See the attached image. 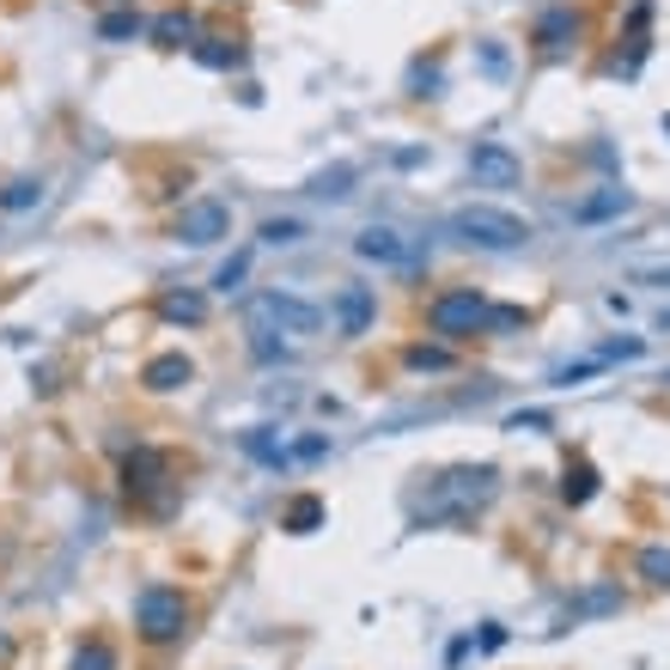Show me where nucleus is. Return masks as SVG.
<instances>
[{"mask_svg": "<svg viewBox=\"0 0 670 670\" xmlns=\"http://www.w3.org/2000/svg\"><path fill=\"white\" fill-rule=\"evenodd\" d=\"M499 494V470L494 463H451L427 482V499L415 525H470L475 513H487Z\"/></svg>", "mask_w": 670, "mask_h": 670, "instance_id": "f257e3e1", "label": "nucleus"}, {"mask_svg": "<svg viewBox=\"0 0 670 670\" xmlns=\"http://www.w3.org/2000/svg\"><path fill=\"white\" fill-rule=\"evenodd\" d=\"M446 232L458 244H475V250H518L530 244V220H518L513 208H494V201H463V208L446 213Z\"/></svg>", "mask_w": 670, "mask_h": 670, "instance_id": "f03ea898", "label": "nucleus"}, {"mask_svg": "<svg viewBox=\"0 0 670 670\" xmlns=\"http://www.w3.org/2000/svg\"><path fill=\"white\" fill-rule=\"evenodd\" d=\"M244 317L256 336H317L323 329V311L311 299H299V293H250Z\"/></svg>", "mask_w": 670, "mask_h": 670, "instance_id": "7ed1b4c3", "label": "nucleus"}, {"mask_svg": "<svg viewBox=\"0 0 670 670\" xmlns=\"http://www.w3.org/2000/svg\"><path fill=\"white\" fill-rule=\"evenodd\" d=\"M134 628H141V640H153V646L184 640L189 597L177 592V585H146V592H134Z\"/></svg>", "mask_w": 670, "mask_h": 670, "instance_id": "20e7f679", "label": "nucleus"}, {"mask_svg": "<svg viewBox=\"0 0 670 670\" xmlns=\"http://www.w3.org/2000/svg\"><path fill=\"white\" fill-rule=\"evenodd\" d=\"M487 293H475V287H451V293H439L433 305H427V329L433 336H446V342H463V336H487Z\"/></svg>", "mask_w": 670, "mask_h": 670, "instance_id": "39448f33", "label": "nucleus"}, {"mask_svg": "<svg viewBox=\"0 0 670 670\" xmlns=\"http://www.w3.org/2000/svg\"><path fill=\"white\" fill-rule=\"evenodd\" d=\"M220 238H232V208H226V201L201 196V201H189V208L177 213V244L208 250V244H220Z\"/></svg>", "mask_w": 670, "mask_h": 670, "instance_id": "423d86ee", "label": "nucleus"}, {"mask_svg": "<svg viewBox=\"0 0 670 670\" xmlns=\"http://www.w3.org/2000/svg\"><path fill=\"white\" fill-rule=\"evenodd\" d=\"M354 256L360 263H378V268H421V250L408 244L403 232H396V226H366V232L354 238Z\"/></svg>", "mask_w": 670, "mask_h": 670, "instance_id": "0eeeda50", "label": "nucleus"}, {"mask_svg": "<svg viewBox=\"0 0 670 670\" xmlns=\"http://www.w3.org/2000/svg\"><path fill=\"white\" fill-rule=\"evenodd\" d=\"M470 177H475V189H518L525 165H518L513 146H499V141H475V146H470Z\"/></svg>", "mask_w": 670, "mask_h": 670, "instance_id": "6e6552de", "label": "nucleus"}, {"mask_svg": "<svg viewBox=\"0 0 670 670\" xmlns=\"http://www.w3.org/2000/svg\"><path fill=\"white\" fill-rule=\"evenodd\" d=\"M579 31H585V13H579V7H542L537 13V25H530V43H537L542 55H567L579 43Z\"/></svg>", "mask_w": 670, "mask_h": 670, "instance_id": "1a4fd4ad", "label": "nucleus"}, {"mask_svg": "<svg viewBox=\"0 0 670 670\" xmlns=\"http://www.w3.org/2000/svg\"><path fill=\"white\" fill-rule=\"evenodd\" d=\"M329 317H336V336H366L372 317H378V293L372 287H342L336 305H329Z\"/></svg>", "mask_w": 670, "mask_h": 670, "instance_id": "9d476101", "label": "nucleus"}, {"mask_svg": "<svg viewBox=\"0 0 670 670\" xmlns=\"http://www.w3.org/2000/svg\"><path fill=\"white\" fill-rule=\"evenodd\" d=\"M628 208H634V189L604 184V189H592L585 201H573V220L579 226H604V220H616V213H628Z\"/></svg>", "mask_w": 670, "mask_h": 670, "instance_id": "9b49d317", "label": "nucleus"}, {"mask_svg": "<svg viewBox=\"0 0 670 670\" xmlns=\"http://www.w3.org/2000/svg\"><path fill=\"white\" fill-rule=\"evenodd\" d=\"M189 378H196L189 354H153V360H146V372H141V384H146L153 396H172V391H184Z\"/></svg>", "mask_w": 670, "mask_h": 670, "instance_id": "f8f14e48", "label": "nucleus"}, {"mask_svg": "<svg viewBox=\"0 0 670 670\" xmlns=\"http://www.w3.org/2000/svg\"><path fill=\"white\" fill-rule=\"evenodd\" d=\"M158 317H165V323H184V329H201L208 323V293H196V287L158 293Z\"/></svg>", "mask_w": 670, "mask_h": 670, "instance_id": "ddd939ff", "label": "nucleus"}, {"mask_svg": "<svg viewBox=\"0 0 670 670\" xmlns=\"http://www.w3.org/2000/svg\"><path fill=\"white\" fill-rule=\"evenodd\" d=\"M158 482H165V451H153V446L129 451V463H122V487H129V494H153Z\"/></svg>", "mask_w": 670, "mask_h": 670, "instance_id": "4468645a", "label": "nucleus"}, {"mask_svg": "<svg viewBox=\"0 0 670 670\" xmlns=\"http://www.w3.org/2000/svg\"><path fill=\"white\" fill-rule=\"evenodd\" d=\"M196 13H189V7H165V13L153 19V25H146V37L158 43V50H184L189 37H196Z\"/></svg>", "mask_w": 670, "mask_h": 670, "instance_id": "2eb2a0df", "label": "nucleus"}, {"mask_svg": "<svg viewBox=\"0 0 670 670\" xmlns=\"http://www.w3.org/2000/svg\"><path fill=\"white\" fill-rule=\"evenodd\" d=\"M43 201V177H7L0 184V213H31Z\"/></svg>", "mask_w": 670, "mask_h": 670, "instance_id": "dca6fc26", "label": "nucleus"}, {"mask_svg": "<svg viewBox=\"0 0 670 670\" xmlns=\"http://www.w3.org/2000/svg\"><path fill=\"white\" fill-rule=\"evenodd\" d=\"M592 494H597V470H592L585 458L567 463V475H561V499H567V506H592Z\"/></svg>", "mask_w": 670, "mask_h": 670, "instance_id": "f3484780", "label": "nucleus"}, {"mask_svg": "<svg viewBox=\"0 0 670 670\" xmlns=\"http://www.w3.org/2000/svg\"><path fill=\"white\" fill-rule=\"evenodd\" d=\"M317 525H323V499L317 494H299L287 513H281V530H293V537H311Z\"/></svg>", "mask_w": 670, "mask_h": 670, "instance_id": "a211bd4d", "label": "nucleus"}, {"mask_svg": "<svg viewBox=\"0 0 670 670\" xmlns=\"http://www.w3.org/2000/svg\"><path fill=\"white\" fill-rule=\"evenodd\" d=\"M189 50H196L201 67H238L244 62V50H238L232 37H201V43H189Z\"/></svg>", "mask_w": 670, "mask_h": 670, "instance_id": "6ab92c4d", "label": "nucleus"}, {"mask_svg": "<svg viewBox=\"0 0 670 670\" xmlns=\"http://www.w3.org/2000/svg\"><path fill=\"white\" fill-rule=\"evenodd\" d=\"M634 567H640L646 585H664V592H670V549H664V542H646L640 561H634Z\"/></svg>", "mask_w": 670, "mask_h": 670, "instance_id": "aec40b11", "label": "nucleus"}, {"mask_svg": "<svg viewBox=\"0 0 670 670\" xmlns=\"http://www.w3.org/2000/svg\"><path fill=\"white\" fill-rule=\"evenodd\" d=\"M141 31H146L141 13H105L98 19V37L105 43H129V37H141Z\"/></svg>", "mask_w": 670, "mask_h": 670, "instance_id": "412c9836", "label": "nucleus"}, {"mask_svg": "<svg viewBox=\"0 0 670 670\" xmlns=\"http://www.w3.org/2000/svg\"><path fill=\"white\" fill-rule=\"evenodd\" d=\"M609 609H622V592H616V585H592V592L573 604V622L579 616H609Z\"/></svg>", "mask_w": 670, "mask_h": 670, "instance_id": "4be33fe9", "label": "nucleus"}, {"mask_svg": "<svg viewBox=\"0 0 670 670\" xmlns=\"http://www.w3.org/2000/svg\"><path fill=\"white\" fill-rule=\"evenodd\" d=\"M348 184H354V165H336V172L311 177V196H323V201H342V196H348Z\"/></svg>", "mask_w": 670, "mask_h": 670, "instance_id": "5701e85b", "label": "nucleus"}, {"mask_svg": "<svg viewBox=\"0 0 670 670\" xmlns=\"http://www.w3.org/2000/svg\"><path fill=\"white\" fill-rule=\"evenodd\" d=\"M403 360L415 372H451V366H458V354H451V348H408Z\"/></svg>", "mask_w": 670, "mask_h": 670, "instance_id": "b1692460", "label": "nucleus"}, {"mask_svg": "<svg viewBox=\"0 0 670 670\" xmlns=\"http://www.w3.org/2000/svg\"><path fill=\"white\" fill-rule=\"evenodd\" d=\"M74 670H117V652H110L105 640H86L74 652Z\"/></svg>", "mask_w": 670, "mask_h": 670, "instance_id": "393cba45", "label": "nucleus"}, {"mask_svg": "<svg viewBox=\"0 0 670 670\" xmlns=\"http://www.w3.org/2000/svg\"><path fill=\"white\" fill-rule=\"evenodd\" d=\"M256 238H263V244H299L305 220H263V232H256Z\"/></svg>", "mask_w": 670, "mask_h": 670, "instance_id": "a878e982", "label": "nucleus"}, {"mask_svg": "<svg viewBox=\"0 0 670 670\" xmlns=\"http://www.w3.org/2000/svg\"><path fill=\"white\" fill-rule=\"evenodd\" d=\"M317 458H329V439L323 433H305V439H293V446H287V463H317Z\"/></svg>", "mask_w": 670, "mask_h": 670, "instance_id": "bb28decb", "label": "nucleus"}, {"mask_svg": "<svg viewBox=\"0 0 670 670\" xmlns=\"http://www.w3.org/2000/svg\"><path fill=\"white\" fill-rule=\"evenodd\" d=\"M244 275H250V250H238L232 263H220V275H213V287H220V293H232V287H238V281H244Z\"/></svg>", "mask_w": 670, "mask_h": 670, "instance_id": "cd10ccee", "label": "nucleus"}, {"mask_svg": "<svg viewBox=\"0 0 670 670\" xmlns=\"http://www.w3.org/2000/svg\"><path fill=\"white\" fill-rule=\"evenodd\" d=\"M640 336H622V342H604V348H597V360H604V366H609V360H640Z\"/></svg>", "mask_w": 670, "mask_h": 670, "instance_id": "c85d7f7f", "label": "nucleus"}, {"mask_svg": "<svg viewBox=\"0 0 670 670\" xmlns=\"http://www.w3.org/2000/svg\"><path fill=\"white\" fill-rule=\"evenodd\" d=\"M518 323H525L518 305H494V311H487V329H518Z\"/></svg>", "mask_w": 670, "mask_h": 670, "instance_id": "c756f323", "label": "nucleus"}, {"mask_svg": "<svg viewBox=\"0 0 670 670\" xmlns=\"http://www.w3.org/2000/svg\"><path fill=\"white\" fill-rule=\"evenodd\" d=\"M482 67H487V74H506V50H499V43H482Z\"/></svg>", "mask_w": 670, "mask_h": 670, "instance_id": "7c9ffc66", "label": "nucleus"}, {"mask_svg": "<svg viewBox=\"0 0 670 670\" xmlns=\"http://www.w3.org/2000/svg\"><path fill=\"white\" fill-rule=\"evenodd\" d=\"M506 427H513V433H525V427H549V415H542V408H525V415H513Z\"/></svg>", "mask_w": 670, "mask_h": 670, "instance_id": "2f4dec72", "label": "nucleus"}, {"mask_svg": "<svg viewBox=\"0 0 670 670\" xmlns=\"http://www.w3.org/2000/svg\"><path fill=\"white\" fill-rule=\"evenodd\" d=\"M634 281H640V287H670V263H658V268H640V275H634Z\"/></svg>", "mask_w": 670, "mask_h": 670, "instance_id": "473e14b6", "label": "nucleus"}, {"mask_svg": "<svg viewBox=\"0 0 670 670\" xmlns=\"http://www.w3.org/2000/svg\"><path fill=\"white\" fill-rule=\"evenodd\" d=\"M499 640H506V628H499V622H487V628H482V652H494Z\"/></svg>", "mask_w": 670, "mask_h": 670, "instance_id": "72a5a7b5", "label": "nucleus"}, {"mask_svg": "<svg viewBox=\"0 0 670 670\" xmlns=\"http://www.w3.org/2000/svg\"><path fill=\"white\" fill-rule=\"evenodd\" d=\"M664 134H670V117H664Z\"/></svg>", "mask_w": 670, "mask_h": 670, "instance_id": "f704fd0d", "label": "nucleus"}]
</instances>
